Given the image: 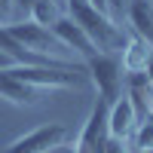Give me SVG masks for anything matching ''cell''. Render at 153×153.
Here are the masks:
<instances>
[{"label":"cell","instance_id":"obj_1","mask_svg":"<svg viewBox=\"0 0 153 153\" xmlns=\"http://www.w3.org/2000/svg\"><path fill=\"white\" fill-rule=\"evenodd\" d=\"M68 12H71V19L92 37L98 52H113L117 55V52L126 49V34L117 28V22H113L107 12L95 9L89 0H68Z\"/></svg>","mask_w":153,"mask_h":153},{"label":"cell","instance_id":"obj_2","mask_svg":"<svg viewBox=\"0 0 153 153\" xmlns=\"http://www.w3.org/2000/svg\"><path fill=\"white\" fill-rule=\"evenodd\" d=\"M86 74H89V83L98 89V98H104L107 104H113V101L123 95L126 76H123V61H120V55H113V52H98V55H92V58H86Z\"/></svg>","mask_w":153,"mask_h":153},{"label":"cell","instance_id":"obj_3","mask_svg":"<svg viewBox=\"0 0 153 153\" xmlns=\"http://www.w3.org/2000/svg\"><path fill=\"white\" fill-rule=\"evenodd\" d=\"M9 34L16 37V40L25 46V49H31V52L37 55H49V58H61V52H65V43L55 37L52 28H43V25H37V22H9L6 25Z\"/></svg>","mask_w":153,"mask_h":153},{"label":"cell","instance_id":"obj_4","mask_svg":"<svg viewBox=\"0 0 153 153\" xmlns=\"http://www.w3.org/2000/svg\"><path fill=\"white\" fill-rule=\"evenodd\" d=\"M107 138H110V104L104 98H98L92 113H89V120H86V126H83V132L76 135L74 147L83 150V153H104Z\"/></svg>","mask_w":153,"mask_h":153},{"label":"cell","instance_id":"obj_5","mask_svg":"<svg viewBox=\"0 0 153 153\" xmlns=\"http://www.w3.org/2000/svg\"><path fill=\"white\" fill-rule=\"evenodd\" d=\"M68 138H71V132L61 123H49V126H37L28 135L16 138L3 153H49L61 144H68Z\"/></svg>","mask_w":153,"mask_h":153},{"label":"cell","instance_id":"obj_6","mask_svg":"<svg viewBox=\"0 0 153 153\" xmlns=\"http://www.w3.org/2000/svg\"><path fill=\"white\" fill-rule=\"evenodd\" d=\"M52 31H55L58 40L65 43L68 49H74V52L80 55L83 61H86V58H92V55H98V46L92 43V37H89V34H86V31H83L71 16H61V19L52 25Z\"/></svg>","mask_w":153,"mask_h":153},{"label":"cell","instance_id":"obj_7","mask_svg":"<svg viewBox=\"0 0 153 153\" xmlns=\"http://www.w3.org/2000/svg\"><path fill=\"white\" fill-rule=\"evenodd\" d=\"M138 126H141V120H138V110L132 104L129 95H120L117 101L110 104V135L113 138H123V141H132Z\"/></svg>","mask_w":153,"mask_h":153},{"label":"cell","instance_id":"obj_8","mask_svg":"<svg viewBox=\"0 0 153 153\" xmlns=\"http://www.w3.org/2000/svg\"><path fill=\"white\" fill-rule=\"evenodd\" d=\"M0 98L12 101V104L19 107H34L37 101H40V89H34L28 83H22L19 76H12V71H0Z\"/></svg>","mask_w":153,"mask_h":153},{"label":"cell","instance_id":"obj_9","mask_svg":"<svg viewBox=\"0 0 153 153\" xmlns=\"http://www.w3.org/2000/svg\"><path fill=\"white\" fill-rule=\"evenodd\" d=\"M150 58H153V46L141 37H132L126 40V49H123V71L126 74H147L150 68Z\"/></svg>","mask_w":153,"mask_h":153},{"label":"cell","instance_id":"obj_10","mask_svg":"<svg viewBox=\"0 0 153 153\" xmlns=\"http://www.w3.org/2000/svg\"><path fill=\"white\" fill-rule=\"evenodd\" d=\"M126 19L135 28V34L153 46V0H129Z\"/></svg>","mask_w":153,"mask_h":153},{"label":"cell","instance_id":"obj_11","mask_svg":"<svg viewBox=\"0 0 153 153\" xmlns=\"http://www.w3.org/2000/svg\"><path fill=\"white\" fill-rule=\"evenodd\" d=\"M28 19L37 22V25H43V28H52V25L61 19V12L55 6V0H34L31 9H28Z\"/></svg>","mask_w":153,"mask_h":153},{"label":"cell","instance_id":"obj_12","mask_svg":"<svg viewBox=\"0 0 153 153\" xmlns=\"http://www.w3.org/2000/svg\"><path fill=\"white\" fill-rule=\"evenodd\" d=\"M135 147L141 150V153H153V120H147V123L138 126V132H135Z\"/></svg>","mask_w":153,"mask_h":153},{"label":"cell","instance_id":"obj_13","mask_svg":"<svg viewBox=\"0 0 153 153\" xmlns=\"http://www.w3.org/2000/svg\"><path fill=\"white\" fill-rule=\"evenodd\" d=\"M107 9H110V19L120 22L126 16V9H129V0H107Z\"/></svg>","mask_w":153,"mask_h":153},{"label":"cell","instance_id":"obj_14","mask_svg":"<svg viewBox=\"0 0 153 153\" xmlns=\"http://www.w3.org/2000/svg\"><path fill=\"white\" fill-rule=\"evenodd\" d=\"M104 153H129V141H123V138H107V144H104Z\"/></svg>","mask_w":153,"mask_h":153},{"label":"cell","instance_id":"obj_15","mask_svg":"<svg viewBox=\"0 0 153 153\" xmlns=\"http://www.w3.org/2000/svg\"><path fill=\"white\" fill-rule=\"evenodd\" d=\"M31 3H34V0H12V9H19V12H28V9H31Z\"/></svg>","mask_w":153,"mask_h":153},{"label":"cell","instance_id":"obj_16","mask_svg":"<svg viewBox=\"0 0 153 153\" xmlns=\"http://www.w3.org/2000/svg\"><path fill=\"white\" fill-rule=\"evenodd\" d=\"M6 68H16V61H12L9 55H3V52H0V71H6Z\"/></svg>","mask_w":153,"mask_h":153},{"label":"cell","instance_id":"obj_17","mask_svg":"<svg viewBox=\"0 0 153 153\" xmlns=\"http://www.w3.org/2000/svg\"><path fill=\"white\" fill-rule=\"evenodd\" d=\"M9 9H12V0H0V16H9Z\"/></svg>","mask_w":153,"mask_h":153}]
</instances>
